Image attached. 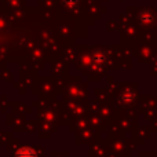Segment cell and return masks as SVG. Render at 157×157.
I'll return each mask as SVG.
<instances>
[{
	"instance_id": "cell-1",
	"label": "cell",
	"mask_w": 157,
	"mask_h": 157,
	"mask_svg": "<svg viewBox=\"0 0 157 157\" xmlns=\"http://www.w3.org/2000/svg\"><path fill=\"white\" fill-rule=\"evenodd\" d=\"M15 157H37V156H36L35 150L30 149V147H22V149H19L17 152Z\"/></svg>"
}]
</instances>
